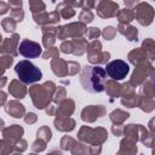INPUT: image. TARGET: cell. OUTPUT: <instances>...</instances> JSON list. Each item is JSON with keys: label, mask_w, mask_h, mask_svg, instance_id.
I'll return each instance as SVG.
<instances>
[{"label": "cell", "mask_w": 155, "mask_h": 155, "mask_svg": "<svg viewBox=\"0 0 155 155\" xmlns=\"http://www.w3.org/2000/svg\"><path fill=\"white\" fill-rule=\"evenodd\" d=\"M56 85L53 81H46L42 85H33L29 87V96L36 109H45L51 104L53 94L56 92Z\"/></svg>", "instance_id": "obj_2"}, {"label": "cell", "mask_w": 155, "mask_h": 155, "mask_svg": "<svg viewBox=\"0 0 155 155\" xmlns=\"http://www.w3.org/2000/svg\"><path fill=\"white\" fill-rule=\"evenodd\" d=\"M27 149V142L24 140V139H19L15 145H13V151H19V153H22V151H24Z\"/></svg>", "instance_id": "obj_48"}, {"label": "cell", "mask_w": 155, "mask_h": 155, "mask_svg": "<svg viewBox=\"0 0 155 155\" xmlns=\"http://www.w3.org/2000/svg\"><path fill=\"white\" fill-rule=\"evenodd\" d=\"M51 136H52V132L48 128V126H41L36 132V138L44 139L45 142H50L51 140Z\"/></svg>", "instance_id": "obj_38"}, {"label": "cell", "mask_w": 155, "mask_h": 155, "mask_svg": "<svg viewBox=\"0 0 155 155\" xmlns=\"http://www.w3.org/2000/svg\"><path fill=\"white\" fill-rule=\"evenodd\" d=\"M153 82H154V87H155V78L153 79Z\"/></svg>", "instance_id": "obj_60"}, {"label": "cell", "mask_w": 155, "mask_h": 155, "mask_svg": "<svg viewBox=\"0 0 155 155\" xmlns=\"http://www.w3.org/2000/svg\"><path fill=\"white\" fill-rule=\"evenodd\" d=\"M107 70L99 65H85L80 73V82L85 91L99 93L105 90Z\"/></svg>", "instance_id": "obj_1"}, {"label": "cell", "mask_w": 155, "mask_h": 155, "mask_svg": "<svg viewBox=\"0 0 155 155\" xmlns=\"http://www.w3.org/2000/svg\"><path fill=\"white\" fill-rule=\"evenodd\" d=\"M134 71L131 76V80H130V84L133 86V87H137L139 85H142L145 79L149 76V65H148V61L145 62H142L137 65H134Z\"/></svg>", "instance_id": "obj_13"}, {"label": "cell", "mask_w": 155, "mask_h": 155, "mask_svg": "<svg viewBox=\"0 0 155 155\" xmlns=\"http://www.w3.org/2000/svg\"><path fill=\"white\" fill-rule=\"evenodd\" d=\"M148 126H149V130H150V132H151V133H155V117H153V119L149 121Z\"/></svg>", "instance_id": "obj_56"}, {"label": "cell", "mask_w": 155, "mask_h": 155, "mask_svg": "<svg viewBox=\"0 0 155 155\" xmlns=\"http://www.w3.org/2000/svg\"><path fill=\"white\" fill-rule=\"evenodd\" d=\"M8 92L17 99H23L28 92L27 86L21 80H12L8 85Z\"/></svg>", "instance_id": "obj_20"}, {"label": "cell", "mask_w": 155, "mask_h": 155, "mask_svg": "<svg viewBox=\"0 0 155 155\" xmlns=\"http://www.w3.org/2000/svg\"><path fill=\"white\" fill-rule=\"evenodd\" d=\"M56 11H58V13L61 15V17L63 19H70L76 13L75 10H74V7L70 6V5H68V4H65V2L58 4L57 7H56Z\"/></svg>", "instance_id": "obj_29"}, {"label": "cell", "mask_w": 155, "mask_h": 155, "mask_svg": "<svg viewBox=\"0 0 155 155\" xmlns=\"http://www.w3.org/2000/svg\"><path fill=\"white\" fill-rule=\"evenodd\" d=\"M0 63H1V74H4V71L7 68H10L11 64L13 63V56L12 54H7V53H2Z\"/></svg>", "instance_id": "obj_39"}, {"label": "cell", "mask_w": 155, "mask_h": 155, "mask_svg": "<svg viewBox=\"0 0 155 155\" xmlns=\"http://www.w3.org/2000/svg\"><path fill=\"white\" fill-rule=\"evenodd\" d=\"M88 62L91 64H96V65H101V64H105L109 58H110V52H105V51H102L99 53H96V54H88Z\"/></svg>", "instance_id": "obj_30"}, {"label": "cell", "mask_w": 155, "mask_h": 155, "mask_svg": "<svg viewBox=\"0 0 155 155\" xmlns=\"http://www.w3.org/2000/svg\"><path fill=\"white\" fill-rule=\"evenodd\" d=\"M65 97H67V91H65V88L62 87V86H59V87L56 90L54 94H53L52 102H53L54 104H59L61 102H63V101L65 99Z\"/></svg>", "instance_id": "obj_40"}, {"label": "cell", "mask_w": 155, "mask_h": 155, "mask_svg": "<svg viewBox=\"0 0 155 155\" xmlns=\"http://www.w3.org/2000/svg\"><path fill=\"white\" fill-rule=\"evenodd\" d=\"M116 18L121 24H130L134 19V11L131 10L130 7H125L122 10H119Z\"/></svg>", "instance_id": "obj_26"}, {"label": "cell", "mask_w": 155, "mask_h": 155, "mask_svg": "<svg viewBox=\"0 0 155 155\" xmlns=\"http://www.w3.org/2000/svg\"><path fill=\"white\" fill-rule=\"evenodd\" d=\"M46 143H47V142H45L44 139L36 138V140H35V142L33 143V145H31V149H33L34 151H42V150L46 149Z\"/></svg>", "instance_id": "obj_45"}, {"label": "cell", "mask_w": 155, "mask_h": 155, "mask_svg": "<svg viewBox=\"0 0 155 155\" xmlns=\"http://www.w3.org/2000/svg\"><path fill=\"white\" fill-rule=\"evenodd\" d=\"M0 96H1V105H4L5 104V101H6V93L4 91H1L0 92Z\"/></svg>", "instance_id": "obj_58"}, {"label": "cell", "mask_w": 155, "mask_h": 155, "mask_svg": "<svg viewBox=\"0 0 155 155\" xmlns=\"http://www.w3.org/2000/svg\"><path fill=\"white\" fill-rule=\"evenodd\" d=\"M42 44L46 48L53 47L57 39V28L51 25H42Z\"/></svg>", "instance_id": "obj_17"}, {"label": "cell", "mask_w": 155, "mask_h": 155, "mask_svg": "<svg viewBox=\"0 0 155 155\" xmlns=\"http://www.w3.org/2000/svg\"><path fill=\"white\" fill-rule=\"evenodd\" d=\"M8 10H10V5H7V4L4 2V1H1V2H0V13H1V15H5Z\"/></svg>", "instance_id": "obj_54"}, {"label": "cell", "mask_w": 155, "mask_h": 155, "mask_svg": "<svg viewBox=\"0 0 155 155\" xmlns=\"http://www.w3.org/2000/svg\"><path fill=\"white\" fill-rule=\"evenodd\" d=\"M121 153H131V154H134L137 153V147H136V143L126 139V138H122V140L120 142V150H119V154Z\"/></svg>", "instance_id": "obj_32"}, {"label": "cell", "mask_w": 155, "mask_h": 155, "mask_svg": "<svg viewBox=\"0 0 155 155\" xmlns=\"http://www.w3.org/2000/svg\"><path fill=\"white\" fill-rule=\"evenodd\" d=\"M58 54H59V51H58V48L57 47H50V48H47L44 53H42V58L44 59H48V58H56V57H58Z\"/></svg>", "instance_id": "obj_44"}, {"label": "cell", "mask_w": 155, "mask_h": 155, "mask_svg": "<svg viewBox=\"0 0 155 155\" xmlns=\"http://www.w3.org/2000/svg\"><path fill=\"white\" fill-rule=\"evenodd\" d=\"M23 133H24V130L19 125H11L8 127H2V139L1 140L13 148V145L22 138Z\"/></svg>", "instance_id": "obj_11"}, {"label": "cell", "mask_w": 155, "mask_h": 155, "mask_svg": "<svg viewBox=\"0 0 155 155\" xmlns=\"http://www.w3.org/2000/svg\"><path fill=\"white\" fill-rule=\"evenodd\" d=\"M11 17L16 22H22L24 18V11H23L22 6H16V7L11 8Z\"/></svg>", "instance_id": "obj_42"}, {"label": "cell", "mask_w": 155, "mask_h": 155, "mask_svg": "<svg viewBox=\"0 0 155 155\" xmlns=\"http://www.w3.org/2000/svg\"><path fill=\"white\" fill-rule=\"evenodd\" d=\"M19 39L21 38L18 34H13L11 38H5L1 44V53H7V54H12L13 57H16L19 53L18 52Z\"/></svg>", "instance_id": "obj_16"}, {"label": "cell", "mask_w": 155, "mask_h": 155, "mask_svg": "<svg viewBox=\"0 0 155 155\" xmlns=\"http://www.w3.org/2000/svg\"><path fill=\"white\" fill-rule=\"evenodd\" d=\"M86 51H87V54H96V53L102 52V44H101V41H98L97 39L92 40L90 44H87Z\"/></svg>", "instance_id": "obj_36"}, {"label": "cell", "mask_w": 155, "mask_h": 155, "mask_svg": "<svg viewBox=\"0 0 155 155\" xmlns=\"http://www.w3.org/2000/svg\"><path fill=\"white\" fill-rule=\"evenodd\" d=\"M8 5L16 7V6H22V0H8Z\"/></svg>", "instance_id": "obj_57"}, {"label": "cell", "mask_w": 155, "mask_h": 155, "mask_svg": "<svg viewBox=\"0 0 155 155\" xmlns=\"http://www.w3.org/2000/svg\"><path fill=\"white\" fill-rule=\"evenodd\" d=\"M137 107L140 108V110L145 111V113H150L155 109V101L151 97H147L144 94H138V103Z\"/></svg>", "instance_id": "obj_25"}, {"label": "cell", "mask_w": 155, "mask_h": 155, "mask_svg": "<svg viewBox=\"0 0 155 155\" xmlns=\"http://www.w3.org/2000/svg\"><path fill=\"white\" fill-rule=\"evenodd\" d=\"M105 70L108 73V76L114 80H122L127 76L130 71L128 64L122 59H114L105 65Z\"/></svg>", "instance_id": "obj_7"}, {"label": "cell", "mask_w": 155, "mask_h": 155, "mask_svg": "<svg viewBox=\"0 0 155 155\" xmlns=\"http://www.w3.org/2000/svg\"><path fill=\"white\" fill-rule=\"evenodd\" d=\"M51 69L54 75L58 78H64L69 75V69H68V61H64L59 57L52 58L51 61Z\"/></svg>", "instance_id": "obj_18"}, {"label": "cell", "mask_w": 155, "mask_h": 155, "mask_svg": "<svg viewBox=\"0 0 155 155\" xmlns=\"http://www.w3.org/2000/svg\"><path fill=\"white\" fill-rule=\"evenodd\" d=\"M5 111L8 114V115H11V116H13V117H16V119H21V117H23L24 115H25V109H24V105L22 104V103H19L18 101H8L7 103H6V105H5Z\"/></svg>", "instance_id": "obj_19"}, {"label": "cell", "mask_w": 155, "mask_h": 155, "mask_svg": "<svg viewBox=\"0 0 155 155\" xmlns=\"http://www.w3.org/2000/svg\"><path fill=\"white\" fill-rule=\"evenodd\" d=\"M107 113L103 105H88L85 107L81 111V120L85 122H93L97 119L104 116Z\"/></svg>", "instance_id": "obj_14"}, {"label": "cell", "mask_w": 155, "mask_h": 155, "mask_svg": "<svg viewBox=\"0 0 155 155\" xmlns=\"http://www.w3.org/2000/svg\"><path fill=\"white\" fill-rule=\"evenodd\" d=\"M130 117V113L124 111L121 109H115L114 111L110 113L109 119L114 125H122L127 119Z\"/></svg>", "instance_id": "obj_28"}, {"label": "cell", "mask_w": 155, "mask_h": 155, "mask_svg": "<svg viewBox=\"0 0 155 155\" xmlns=\"http://www.w3.org/2000/svg\"><path fill=\"white\" fill-rule=\"evenodd\" d=\"M68 69H69V75H76L78 71L80 70V64L74 61H68Z\"/></svg>", "instance_id": "obj_47"}, {"label": "cell", "mask_w": 155, "mask_h": 155, "mask_svg": "<svg viewBox=\"0 0 155 155\" xmlns=\"http://www.w3.org/2000/svg\"><path fill=\"white\" fill-rule=\"evenodd\" d=\"M29 8L31 13H40L46 10V5L42 0H29Z\"/></svg>", "instance_id": "obj_34"}, {"label": "cell", "mask_w": 155, "mask_h": 155, "mask_svg": "<svg viewBox=\"0 0 155 155\" xmlns=\"http://www.w3.org/2000/svg\"><path fill=\"white\" fill-rule=\"evenodd\" d=\"M36 120H38V116H36V114H34V113H28V114L24 115V121H25L27 124H29V125L34 124Z\"/></svg>", "instance_id": "obj_50"}, {"label": "cell", "mask_w": 155, "mask_h": 155, "mask_svg": "<svg viewBox=\"0 0 155 155\" xmlns=\"http://www.w3.org/2000/svg\"><path fill=\"white\" fill-rule=\"evenodd\" d=\"M61 15L58 13V11H52V12H40V13H34L33 15V19L36 24L39 25H51L54 23H58L61 21Z\"/></svg>", "instance_id": "obj_15"}, {"label": "cell", "mask_w": 155, "mask_h": 155, "mask_svg": "<svg viewBox=\"0 0 155 155\" xmlns=\"http://www.w3.org/2000/svg\"><path fill=\"white\" fill-rule=\"evenodd\" d=\"M138 103V96L134 92V87L128 82L121 85V104L127 108H134Z\"/></svg>", "instance_id": "obj_12"}, {"label": "cell", "mask_w": 155, "mask_h": 155, "mask_svg": "<svg viewBox=\"0 0 155 155\" xmlns=\"http://www.w3.org/2000/svg\"><path fill=\"white\" fill-rule=\"evenodd\" d=\"M107 94L110 97V101H113L114 98L121 97V85H119L116 82V80L110 79L105 82V90Z\"/></svg>", "instance_id": "obj_24"}, {"label": "cell", "mask_w": 155, "mask_h": 155, "mask_svg": "<svg viewBox=\"0 0 155 155\" xmlns=\"http://www.w3.org/2000/svg\"><path fill=\"white\" fill-rule=\"evenodd\" d=\"M86 47H87V40L79 38V39L63 41L59 48L63 53H73L75 56H82L86 51Z\"/></svg>", "instance_id": "obj_8"}, {"label": "cell", "mask_w": 155, "mask_h": 155, "mask_svg": "<svg viewBox=\"0 0 155 155\" xmlns=\"http://www.w3.org/2000/svg\"><path fill=\"white\" fill-rule=\"evenodd\" d=\"M86 24L81 22H73L65 25H59L57 28V39L65 40V39H79L86 34Z\"/></svg>", "instance_id": "obj_5"}, {"label": "cell", "mask_w": 155, "mask_h": 155, "mask_svg": "<svg viewBox=\"0 0 155 155\" xmlns=\"http://www.w3.org/2000/svg\"><path fill=\"white\" fill-rule=\"evenodd\" d=\"M133 11H134V18L137 19V22L140 25L147 27V25H150L153 23L154 16H155V10L148 2H139V4H137L134 6Z\"/></svg>", "instance_id": "obj_6"}, {"label": "cell", "mask_w": 155, "mask_h": 155, "mask_svg": "<svg viewBox=\"0 0 155 155\" xmlns=\"http://www.w3.org/2000/svg\"><path fill=\"white\" fill-rule=\"evenodd\" d=\"M82 1L84 0H63V2H65L73 7H82Z\"/></svg>", "instance_id": "obj_52"}, {"label": "cell", "mask_w": 155, "mask_h": 155, "mask_svg": "<svg viewBox=\"0 0 155 155\" xmlns=\"http://www.w3.org/2000/svg\"><path fill=\"white\" fill-rule=\"evenodd\" d=\"M140 94H144L147 97H155V87H154V82L151 80L144 81L142 87H140Z\"/></svg>", "instance_id": "obj_33"}, {"label": "cell", "mask_w": 155, "mask_h": 155, "mask_svg": "<svg viewBox=\"0 0 155 155\" xmlns=\"http://www.w3.org/2000/svg\"><path fill=\"white\" fill-rule=\"evenodd\" d=\"M127 58H128V61H130L133 65H137V64H139V63H142V62L148 61V58H147V56H145L144 51L142 50V47L132 50V51L128 53Z\"/></svg>", "instance_id": "obj_27"}, {"label": "cell", "mask_w": 155, "mask_h": 155, "mask_svg": "<svg viewBox=\"0 0 155 155\" xmlns=\"http://www.w3.org/2000/svg\"><path fill=\"white\" fill-rule=\"evenodd\" d=\"M124 4L126 7H133L137 4H139V0H124Z\"/></svg>", "instance_id": "obj_55"}, {"label": "cell", "mask_w": 155, "mask_h": 155, "mask_svg": "<svg viewBox=\"0 0 155 155\" xmlns=\"http://www.w3.org/2000/svg\"><path fill=\"white\" fill-rule=\"evenodd\" d=\"M53 125L58 131L62 132H70L75 128V120L69 117H56L53 120Z\"/></svg>", "instance_id": "obj_22"}, {"label": "cell", "mask_w": 155, "mask_h": 155, "mask_svg": "<svg viewBox=\"0 0 155 155\" xmlns=\"http://www.w3.org/2000/svg\"><path fill=\"white\" fill-rule=\"evenodd\" d=\"M154 1H155V0H154Z\"/></svg>", "instance_id": "obj_61"}, {"label": "cell", "mask_w": 155, "mask_h": 155, "mask_svg": "<svg viewBox=\"0 0 155 155\" xmlns=\"http://www.w3.org/2000/svg\"><path fill=\"white\" fill-rule=\"evenodd\" d=\"M111 132H113L114 136L120 137V136L124 134V126H122V125H114V126L111 127Z\"/></svg>", "instance_id": "obj_49"}, {"label": "cell", "mask_w": 155, "mask_h": 155, "mask_svg": "<svg viewBox=\"0 0 155 155\" xmlns=\"http://www.w3.org/2000/svg\"><path fill=\"white\" fill-rule=\"evenodd\" d=\"M108 138V132L103 127L91 128L88 126H82L78 133V139L85 144L90 145H102Z\"/></svg>", "instance_id": "obj_4"}, {"label": "cell", "mask_w": 155, "mask_h": 155, "mask_svg": "<svg viewBox=\"0 0 155 155\" xmlns=\"http://www.w3.org/2000/svg\"><path fill=\"white\" fill-rule=\"evenodd\" d=\"M116 31H117V29L114 27H105L104 30L102 31V35L105 40H113L116 35Z\"/></svg>", "instance_id": "obj_43"}, {"label": "cell", "mask_w": 155, "mask_h": 155, "mask_svg": "<svg viewBox=\"0 0 155 155\" xmlns=\"http://www.w3.org/2000/svg\"><path fill=\"white\" fill-rule=\"evenodd\" d=\"M117 31L124 35L128 41H137L138 40V30L136 27L130 25V24H119Z\"/></svg>", "instance_id": "obj_23"}, {"label": "cell", "mask_w": 155, "mask_h": 155, "mask_svg": "<svg viewBox=\"0 0 155 155\" xmlns=\"http://www.w3.org/2000/svg\"><path fill=\"white\" fill-rule=\"evenodd\" d=\"M101 34H102V31H101L98 28H96V27L87 28V30H86V35H87V38H88V39H92V40L97 39Z\"/></svg>", "instance_id": "obj_46"}, {"label": "cell", "mask_w": 155, "mask_h": 155, "mask_svg": "<svg viewBox=\"0 0 155 155\" xmlns=\"http://www.w3.org/2000/svg\"><path fill=\"white\" fill-rule=\"evenodd\" d=\"M16 25H17V22L12 17H6L1 21V27L6 33H13L16 29Z\"/></svg>", "instance_id": "obj_35"}, {"label": "cell", "mask_w": 155, "mask_h": 155, "mask_svg": "<svg viewBox=\"0 0 155 155\" xmlns=\"http://www.w3.org/2000/svg\"><path fill=\"white\" fill-rule=\"evenodd\" d=\"M148 65H149V76L151 79L155 78V58L154 59H149L148 61Z\"/></svg>", "instance_id": "obj_51"}, {"label": "cell", "mask_w": 155, "mask_h": 155, "mask_svg": "<svg viewBox=\"0 0 155 155\" xmlns=\"http://www.w3.org/2000/svg\"><path fill=\"white\" fill-rule=\"evenodd\" d=\"M76 145V140L69 136H64L62 139H61V147L63 150H69L71 151L74 149V147Z\"/></svg>", "instance_id": "obj_37"}, {"label": "cell", "mask_w": 155, "mask_h": 155, "mask_svg": "<svg viewBox=\"0 0 155 155\" xmlns=\"http://www.w3.org/2000/svg\"><path fill=\"white\" fill-rule=\"evenodd\" d=\"M94 8L97 10V15L104 19L116 17V15L120 10L117 2H114L111 0H99Z\"/></svg>", "instance_id": "obj_10"}, {"label": "cell", "mask_w": 155, "mask_h": 155, "mask_svg": "<svg viewBox=\"0 0 155 155\" xmlns=\"http://www.w3.org/2000/svg\"><path fill=\"white\" fill-rule=\"evenodd\" d=\"M15 71L18 75L19 80L23 81L24 84H34L41 80L42 78L41 70L27 59L19 61L15 67Z\"/></svg>", "instance_id": "obj_3"}, {"label": "cell", "mask_w": 155, "mask_h": 155, "mask_svg": "<svg viewBox=\"0 0 155 155\" xmlns=\"http://www.w3.org/2000/svg\"><path fill=\"white\" fill-rule=\"evenodd\" d=\"M18 52L25 58H36L42 54V48L39 42L29 39H23L18 46Z\"/></svg>", "instance_id": "obj_9"}, {"label": "cell", "mask_w": 155, "mask_h": 155, "mask_svg": "<svg viewBox=\"0 0 155 155\" xmlns=\"http://www.w3.org/2000/svg\"><path fill=\"white\" fill-rule=\"evenodd\" d=\"M75 110V103L73 99H64L63 102H61L57 107V111H56V117H69Z\"/></svg>", "instance_id": "obj_21"}, {"label": "cell", "mask_w": 155, "mask_h": 155, "mask_svg": "<svg viewBox=\"0 0 155 155\" xmlns=\"http://www.w3.org/2000/svg\"><path fill=\"white\" fill-rule=\"evenodd\" d=\"M46 114L47 115H54L56 114V111H57V107H54L53 104H48L47 107H46Z\"/></svg>", "instance_id": "obj_53"}, {"label": "cell", "mask_w": 155, "mask_h": 155, "mask_svg": "<svg viewBox=\"0 0 155 155\" xmlns=\"http://www.w3.org/2000/svg\"><path fill=\"white\" fill-rule=\"evenodd\" d=\"M5 82H6V76H2V78H1V84H0V87H4Z\"/></svg>", "instance_id": "obj_59"}, {"label": "cell", "mask_w": 155, "mask_h": 155, "mask_svg": "<svg viewBox=\"0 0 155 155\" xmlns=\"http://www.w3.org/2000/svg\"><path fill=\"white\" fill-rule=\"evenodd\" d=\"M94 16L93 13L91 12V10H82L79 15V22L84 23V24H87V23H91L93 21Z\"/></svg>", "instance_id": "obj_41"}, {"label": "cell", "mask_w": 155, "mask_h": 155, "mask_svg": "<svg viewBox=\"0 0 155 155\" xmlns=\"http://www.w3.org/2000/svg\"><path fill=\"white\" fill-rule=\"evenodd\" d=\"M142 50L144 51L148 61L155 58V41L151 38H147L142 44Z\"/></svg>", "instance_id": "obj_31"}]
</instances>
